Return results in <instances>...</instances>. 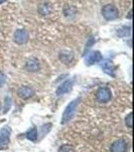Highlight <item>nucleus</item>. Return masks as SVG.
<instances>
[{
  "label": "nucleus",
  "instance_id": "13",
  "mask_svg": "<svg viewBox=\"0 0 134 152\" xmlns=\"http://www.w3.org/2000/svg\"><path fill=\"white\" fill-rule=\"evenodd\" d=\"M26 138L29 141H35L37 139V130L35 128H31L26 132Z\"/></svg>",
  "mask_w": 134,
  "mask_h": 152
},
{
  "label": "nucleus",
  "instance_id": "2",
  "mask_svg": "<svg viewBox=\"0 0 134 152\" xmlns=\"http://www.w3.org/2000/svg\"><path fill=\"white\" fill-rule=\"evenodd\" d=\"M11 130L8 126L3 127L0 130V150H5L8 148L10 143Z\"/></svg>",
  "mask_w": 134,
  "mask_h": 152
},
{
  "label": "nucleus",
  "instance_id": "17",
  "mask_svg": "<svg viewBox=\"0 0 134 152\" xmlns=\"http://www.w3.org/2000/svg\"><path fill=\"white\" fill-rule=\"evenodd\" d=\"M11 99H10V96H6L5 97V105H4V114L5 113L8 112V110L10 109V107H11Z\"/></svg>",
  "mask_w": 134,
  "mask_h": 152
},
{
  "label": "nucleus",
  "instance_id": "16",
  "mask_svg": "<svg viewBox=\"0 0 134 152\" xmlns=\"http://www.w3.org/2000/svg\"><path fill=\"white\" fill-rule=\"evenodd\" d=\"M125 123H126V126H127L129 129L132 128V113H129L127 116H126Z\"/></svg>",
  "mask_w": 134,
  "mask_h": 152
},
{
  "label": "nucleus",
  "instance_id": "7",
  "mask_svg": "<svg viewBox=\"0 0 134 152\" xmlns=\"http://www.w3.org/2000/svg\"><path fill=\"white\" fill-rule=\"evenodd\" d=\"M127 142L123 139H118L111 144V152H126L127 151Z\"/></svg>",
  "mask_w": 134,
  "mask_h": 152
},
{
  "label": "nucleus",
  "instance_id": "4",
  "mask_svg": "<svg viewBox=\"0 0 134 152\" xmlns=\"http://www.w3.org/2000/svg\"><path fill=\"white\" fill-rule=\"evenodd\" d=\"M111 97H112V92L109 87L106 86L100 87L96 92V99L100 104H107L108 102H110Z\"/></svg>",
  "mask_w": 134,
  "mask_h": 152
},
{
  "label": "nucleus",
  "instance_id": "19",
  "mask_svg": "<svg viewBox=\"0 0 134 152\" xmlns=\"http://www.w3.org/2000/svg\"><path fill=\"white\" fill-rule=\"evenodd\" d=\"M94 43H95L94 39H90V40L88 41V43H87V45H86V49H85V54H86L88 51H89V49L91 48L92 45H94Z\"/></svg>",
  "mask_w": 134,
  "mask_h": 152
},
{
  "label": "nucleus",
  "instance_id": "9",
  "mask_svg": "<svg viewBox=\"0 0 134 152\" xmlns=\"http://www.w3.org/2000/svg\"><path fill=\"white\" fill-rule=\"evenodd\" d=\"M72 87H73V80L68 79V80H66L65 82H63L62 84L58 87L55 94H57L58 96H62V95L70 92L71 89H72Z\"/></svg>",
  "mask_w": 134,
  "mask_h": 152
},
{
  "label": "nucleus",
  "instance_id": "14",
  "mask_svg": "<svg viewBox=\"0 0 134 152\" xmlns=\"http://www.w3.org/2000/svg\"><path fill=\"white\" fill-rule=\"evenodd\" d=\"M130 31H131V28L130 26H122L121 28L118 29V31H117V35L119 37H121V38H124V37L128 36L129 34H130Z\"/></svg>",
  "mask_w": 134,
  "mask_h": 152
},
{
  "label": "nucleus",
  "instance_id": "18",
  "mask_svg": "<svg viewBox=\"0 0 134 152\" xmlns=\"http://www.w3.org/2000/svg\"><path fill=\"white\" fill-rule=\"evenodd\" d=\"M58 152H74V150L70 145H63L58 149Z\"/></svg>",
  "mask_w": 134,
  "mask_h": 152
},
{
  "label": "nucleus",
  "instance_id": "1",
  "mask_svg": "<svg viewBox=\"0 0 134 152\" xmlns=\"http://www.w3.org/2000/svg\"><path fill=\"white\" fill-rule=\"evenodd\" d=\"M80 102H81V99L78 97V99H73L72 102H70L69 104L67 105V107L65 109L64 114L62 116V120H61V124L65 125L67 123H69L71 120L74 118L75 114H76V111L78 109V105H79Z\"/></svg>",
  "mask_w": 134,
  "mask_h": 152
},
{
  "label": "nucleus",
  "instance_id": "10",
  "mask_svg": "<svg viewBox=\"0 0 134 152\" xmlns=\"http://www.w3.org/2000/svg\"><path fill=\"white\" fill-rule=\"evenodd\" d=\"M100 61H102V54L99 51H94V52H91L87 56L85 62L88 66H91L100 62Z\"/></svg>",
  "mask_w": 134,
  "mask_h": 152
},
{
  "label": "nucleus",
  "instance_id": "11",
  "mask_svg": "<svg viewBox=\"0 0 134 152\" xmlns=\"http://www.w3.org/2000/svg\"><path fill=\"white\" fill-rule=\"evenodd\" d=\"M25 68L26 70L30 71V72H36V71L40 70V62H38V60L36 58L31 57L26 60Z\"/></svg>",
  "mask_w": 134,
  "mask_h": 152
},
{
  "label": "nucleus",
  "instance_id": "22",
  "mask_svg": "<svg viewBox=\"0 0 134 152\" xmlns=\"http://www.w3.org/2000/svg\"><path fill=\"white\" fill-rule=\"evenodd\" d=\"M0 110H1V102H0Z\"/></svg>",
  "mask_w": 134,
  "mask_h": 152
},
{
  "label": "nucleus",
  "instance_id": "3",
  "mask_svg": "<svg viewBox=\"0 0 134 152\" xmlns=\"http://www.w3.org/2000/svg\"><path fill=\"white\" fill-rule=\"evenodd\" d=\"M102 14H103V18L107 20H114L118 18L119 11L116 6L112 4H107L102 8Z\"/></svg>",
  "mask_w": 134,
  "mask_h": 152
},
{
  "label": "nucleus",
  "instance_id": "5",
  "mask_svg": "<svg viewBox=\"0 0 134 152\" xmlns=\"http://www.w3.org/2000/svg\"><path fill=\"white\" fill-rule=\"evenodd\" d=\"M101 68L104 71V73H106L107 75L114 77L115 76V66H114L113 62L109 59H105L101 62Z\"/></svg>",
  "mask_w": 134,
  "mask_h": 152
},
{
  "label": "nucleus",
  "instance_id": "21",
  "mask_svg": "<svg viewBox=\"0 0 134 152\" xmlns=\"http://www.w3.org/2000/svg\"><path fill=\"white\" fill-rule=\"evenodd\" d=\"M5 1H7V0H0V4H2V3H4Z\"/></svg>",
  "mask_w": 134,
  "mask_h": 152
},
{
  "label": "nucleus",
  "instance_id": "8",
  "mask_svg": "<svg viewBox=\"0 0 134 152\" xmlns=\"http://www.w3.org/2000/svg\"><path fill=\"white\" fill-rule=\"evenodd\" d=\"M17 94L20 99H31V97L35 94V89L30 86H22L17 90Z\"/></svg>",
  "mask_w": 134,
  "mask_h": 152
},
{
  "label": "nucleus",
  "instance_id": "20",
  "mask_svg": "<svg viewBox=\"0 0 134 152\" xmlns=\"http://www.w3.org/2000/svg\"><path fill=\"white\" fill-rule=\"evenodd\" d=\"M4 83H5V74L2 71H0V88L3 86Z\"/></svg>",
  "mask_w": 134,
  "mask_h": 152
},
{
  "label": "nucleus",
  "instance_id": "6",
  "mask_svg": "<svg viewBox=\"0 0 134 152\" xmlns=\"http://www.w3.org/2000/svg\"><path fill=\"white\" fill-rule=\"evenodd\" d=\"M13 40L15 43L19 44V45L25 44L28 41V33L25 29H16L13 35Z\"/></svg>",
  "mask_w": 134,
  "mask_h": 152
},
{
  "label": "nucleus",
  "instance_id": "15",
  "mask_svg": "<svg viewBox=\"0 0 134 152\" xmlns=\"http://www.w3.org/2000/svg\"><path fill=\"white\" fill-rule=\"evenodd\" d=\"M50 11V6L48 5V4H43V5H41L40 7V12L43 15H45V14H48Z\"/></svg>",
  "mask_w": 134,
  "mask_h": 152
},
{
  "label": "nucleus",
  "instance_id": "12",
  "mask_svg": "<svg viewBox=\"0 0 134 152\" xmlns=\"http://www.w3.org/2000/svg\"><path fill=\"white\" fill-rule=\"evenodd\" d=\"M74 59V55H73L72 52H69V51H62L60 53V60L62 62H64L65 64H69L73 61Z\"/></svg>",
  "mask_w": 134,
  "mask_h": 152
}]
</instances>
